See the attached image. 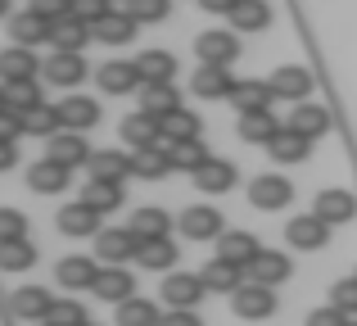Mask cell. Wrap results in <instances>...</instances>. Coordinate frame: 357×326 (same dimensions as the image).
<instances>
[{"label": "cell", "instance_id": "cell-1", "mask_svg": "<svg viewBox=\"0 0 357 326\" xmlns=\"http://www.w3.org/2000/svg\"><path fill=\"white\" fill-rule=\"evenodd\" d=\"M289 200H294V181H285V177H276V172H262V177L249 181V204L262 209V213L289 209Z\"/></svg>", "mask_w": 357, "mask_h": 326}, {"label": "cell", "instance_id": "cell-2", "mask_svg": "<svg viewBox=\"0 0 357 326\" xmlns=\"http://www.w3.org/2000/svg\"><path fill=\"white\" fill-rule=\"evenodd\" d=\"M267 87H271V96H276V100H289V105H307V96H312L317 77L303 68V64H285V68L271 73Z\"/></svg>", "mask_w": 357, "mask_h": 326}, {"label": "cell", "instance_id": "cell-3", "mask_svg": "<svg viewBox=\"0 0 357 326\" xmlns=\"http://www.w3.org/2000/svg\"><path fill=\"white\" fill-rule=\"evenodd\" d=\"M195 54H199V64H213V68H231V64L240 59V36L236 32H199L195 36Z\"/></svg>", "mask_w": 357, "mask_h": 326}, {"label": "cell", "instance_id": "cell-4", "mask_svg": "<svg viewBox=\"0 0 357 326\" xmlns=\"http://www.w3.org/2000/svg\"><path fill=\"white\" fill-rule=\"evenodd\" d=\"M231 309H236V318H244V322H267L271 313H276V290L244 281L240 290L231 295Z\"/></svg>", "mask_w": 357, "mask_h": 326}, {"label": "cell", "instance_id": "cell-5", "mask_svg": "<svg viewBox=\"0 0 357 326\" xmlns=\"http://www.w3.org/2000/svg\"><path fill=\"white\" fill-rule=\"evenodd\" d=\"M312 213H317L321 222H331V227H340V222H353V218H357V195L344 191V186H326V191L317 195Z\"/></svg>", "mask_w": 357, "mask_h": 326}, {"label": "cell", "instance_id": "cell-6", "mask_svg": "<svg viewBox=\"0 0 357 326\" xmlns=\"http://www.w3.org/2000/svg\"><path fill=\"white\" fill-rule=\"evenodd\" d=\"M244 272H249V281H253V286H267V290H276L280 281H289V276H294V263H289V254L262 249V254L253 258V263L244 267Z\"/></svg>", "mask_w": 357, "mask_h": 326}, {"label": "cell", "instance_id": "cell-7", "mask_svg": "<svg viewBox=\"0 0 357 326\" xmlns=\"http://www.w3.org/2000/svg\"><path fill=\"white\" fill-rule=\"evenodd\" d=\"M285 240L294 249H303V254H312V249H326V240H331V222H321L317 213H303V218H289L285 227Z\"/></svg>", "mask_w": 357, "mask_h": 326}, {"label": "cell", "instance_id": "cell-8", "mask_svg": "<svg viewBox=\"0 0 357 326\" xmlns=\"http://www.w3.org/2000/svg\"><path fill=\"white\" fill-rule=\"evenodd\" d=\"M136 249H140V240L127 227H109L96 236V258H105V267H122L127 258H136Z\"/></svg>", "mask_w": 357, "mask_h": 326}, {"label": "cell", "instance_id": "cell-9", "mask_svg": "<svg viewBox=\"0 0 357 326\" xmlns=\"http://www.w3.org/2000/svg\"><path fill=\"white\" fill-rule=\"evenodd\" d=\"M204 295H208V286L195 272H167L163 276V304H172V309H195Z\"/></svg>", "mask_w": 357, "mask_h": 326}, {"label": "cell", "instance_id": "cell-10", "mask_svg": "<svg viewBox=\"0 0 357 326\" xmlns=\"http://www.w3.org/2000/svg\"><path fill=\"white\" fill-rule=\"evenodd\" d=\"M91 145H86V136L82 132H54L50 136V154H45V159H54V163H63L73 172V168H86L91 163Z\"/></svg>", "mask_w": 357, "mask_h": 326}, {"label": "cell", "instance_id": "cell-11", "mask_svg": "<svg viewBox=\"0 0 357 326\" xmlns=\"http://www.w3.org/2000/svg\"><path fill=\"white\" fill-rule=\"evenodd\" d=\"M181 236L185 240H213L222 236V213L208 209V204H190V209H181Z\"/></svg>", "mask_w": 357, "mask_h": 326}, {"label": "cell", "instance_id": "cell-12", "mask_svg": "<svg viewBox=\"0 0 357 326\" xmlns=\"http://www.w3.org/2000/svg\"><path fill=\"white\" fill-rule=\"evenodd\" d=\"M190 91L199 100H231V91H236V77H231V68H213V64H199L190 77Z\"/></svg>", "mask_w": 357, "mask_h": 326}, {"label": "cell", "instance_id": "cell-13", "mask_svg": "<svg viewBox=\"0 0 357 326\" xmlns=\"http://www.w3.org/2000/svg\"><path fill=\"white\" fill-rule=\"evenodd\" d=\"M100 77V91L105 96H131V91H140V68H136V59H109L105 68L96 73Z\"/></svg>", "mask_w": 357, "mask_h": 326}, {"label": "cell", "instance_id": "cell-14", "mask_svg": "<svg viewBox=\"0 0 357 326\" xmlns=\"http://www.w3.org/2000/svg\"><path fill=\"white\" fill-rule=\"evenodd\" d=\"M96 299H109V304H127V299H136V276L127 272V267H100L96 272Z\"/></svg>", "mask_w": 357, "mask_h": 326}, {"label": "cell", "instance_id": "cell-15", "mask_svg": "<svg viewBox=\"0 0 357 326\" xmlns=\"http://www.w3.org/2000/svg\"><path fill=\"white\" fill-rule=\"evenodd\" d=\"M176 109H181V96H176L172 82H145V87H140V114H149V118L163 123L167 114H176Z\"/></svg>", "mask_w": 357, "mask_h": 326}, {"label": "cell", "instance_id": "cell-16", "mask_svg": "<svg viewBox=\"0 0 357 326\" xmlns=\"http://www.w3.org/2000/svg\"><path fill=\"white\" fill-rule=\"evenodd\" d=\"M258 254H262V245H258L253 231H222L218 236V258H227V263H236V267H249Z\"/></svg>", "mask_w": 357, "mask_h": 326}, {"label": "cell", "instance_id": "cell-17", "mask_svg": "<svg viewBox=\"0 0 357 326\" xmlns=\"http://www.w3.org/2000/svg\"><path fill=\"white\" fill-rule=\"evenodd\" d=\"M100 222H105V218H100L91 204H82V200L68 204V209H59V231H63V236H73V240H77V236H91V240H96L100 231H105Z\"/></svg>", "mask_w": 357, "mask_h": 326}, {"label": "cell", "instance_id": "cell-18", "mask_svg": "<svg viewBox=\"0 0 357 326\" xmlns=\"http://www.w3.org/2000/svg\"><path fill=\"white\" fill-rule=\"evenodd\" d=\"M50 309H54V295L50 290H41V286H18L14 290V318H23V322H45L50 318Z\"/></svg>", "mask_w": 357, "mask_h": 326}, {"label": "cell", "instance_id": "cell-19", "mask_svg": "<svg viewBox=\"0 0 357 326\" xmlns=\"http://www.w3.org/2000/svg\"><path fill=\"white\" fill-rule=\"evenodd\" d=\"M122 141L131 145V150H145V145H163V127H158V118H149V114H127L122 118Z\"/></svg>", "mask_w": 357, "mask_h": 326}, {"label": "cell", "instance_id": "cell-20", "mask_svg": "<svg viewBox=\"0 0 357 326\" xmlns=\"http://www.w3.org/2000/svg\"><path fill=\"white\" fill-rule=\"evenodd\" d=\"M91 36H96V32H91L82 18H73V14L59 18V23H50V45L59 54H82V45H86Z\"/></svg>", "mask_w": 357, "mask_h": 326}, {"label": "cell", "instance_id": "cell-21", "mask_svg": "<svg viewBox=\"0 0 357 326\" xmlns=\"http://www.w3.org/2000/svg\"><path fill=\"white\" fill-rule=\"evenodd\" d=\"M41 73H45V82H54V87H77L91 68H86V59H82V54H59V50H54L50 59L41 64Z\"/></svg>", "mask_w": 357, "mask_h": 326}, {"label": "cell", "instance_id": "cell-22", "mask_svg": "<svg viewBox=\"0 0 357 326\" xmlns=\"http://www.w3.org/2000/svg\"><path fill=\"white\" fill-rule=\"evenodd\" d=\"M289 132L307 136V141L326 136V132H331V109H326V105H294V109H289Z\"/></svg>", "mask_w": 357, "mask_h": 326}, {"label": "cell", "instance_id": "cell-23", "mask_svg": "<svg viewBox=\"0 0 357 326\" xmlns=\"http://www.w3.org/2000/svg\"><path fill=\"white\" fill-rule=\"evenodd\" d=\"M59 123H63V132H86V127L100 123V105L86 96H68V100H59Z\"/></svg>", "mask_w": 357, "mask_h": 326}, {"label": "cell", "instance_id": "cell-24", "mask_svg": "<svg viewBox=\"0 0 357 326\" xmlns=\"http://www.w3.org/2000/svg\"><path fill=\"white\" fill-rule=\"evenodd\" d=\"M96 258H86V254H73V258H63L59 267H54V276H59V286L63 290H91L96 286Z\"/></svg>", "mask_w": 357, "mask_h": 326}, {"label": "cell", "instance_id": "cell-25", "mask_svg": "<svg viewBox=\"0 0 357 326\" xmlns=\"http://www.w3.org/2000/svg\"><path fill=\"white\" fill-rule=\"evenodd\" d=\"M68 181H73V172L63 163H54V159H41V163L27 168V186H32L36 195H59Z\"/></svg>", "mask_w": 357, "mask_h": 326}, {"label": "cell", "instance_id": "cell-26", "mask_svg": "<svg viewBox=\"0 0 357 326\" xmlns=\"http://www.w3.org/2000/svg\"><path fill=\"white\" fill-rule=\"evenodd\" d=\"M9 36H14V45L32 50V45L50 41V23H45L41 14H32V9H23V14H14V18H9Z\"/></svg>", "mask_w": 357, "mask_h": 326}, {"label": "cell", "instance_id": "cell-27", "mask_svg": "<svg viewBox=\"0 0 357 326\" xmlns=\"http://www.w3.org/2000/svg\"><path fill=\"white\" fill-rule=\"evenodd\" d=\"M36 73H41V64H36L32 50H23V45H9V50H0V77L9 82H32Z\"/></svg>", "mask_w": 357, "mask_h": 326}, {"label": "cell", "instance_id": "cell-28", "mask_svg": "<svg viewBox=\"0 0 357 326\" xmlns=\"http://www.w3.org/2000/svg\"><path fill=\"white\" fill-rule=\"evenodd\" d=\"M204 286H208V290H222V295H236L240 286H244V267H236V263H227V258H218L213 254L208 263H204Z\"/></svg>", "mask_w": 357, "mask_h": 326}, {"label": "cell", "instance_id": "cell-29", "mask_svg": "<svg viewBox=\"0 0 357 326\" xmlns=\"http://www.w3.org/2000/svg\"><path fill=\"white\" fill-rule=\"evenodd\" d=\"M267 154L276 163H303L307 154H312V141H307V136H298V132H289V127H280V132L271 136Z\"/></svg>", "mask_w": 357, "mask_h": 326}, {"label": "cell", "instance_id": "cell-30", "mask_svg": "<svg viewBox=\"0 0 357 326\" xmlns=\"http://www.w3.org/2000/svg\"><path fill=\"white\" fill-rule=\"evenodd\" d=\"M127 231L145 245V240H163L167 231H172V218H167L163 209H136L131 213V222H127Z\"/></svg>", "mask_w": 357, "mask_h": 326}, {"label": "cell", "instance_id": "cell-31", "mask_svg": "<svg viewBox=\"0 0 357 326\" xmlns=\"http://www.w3.org/2000/svg\"><path fill=\"white\" fill-rule=\"evenodd\" d=\"M195 186L208 191V195H227L231 186H236V163L231 159H208L199 172H195Z\"/></svg>", "mask_w": 357, "mask_h": 326}, {"label": "cell", "instance_id": "cell-32", "mask_svg": "<svg viewBox=\"0 0 357 326\" xmlns=\"http://www.w3.org/2000/svg\"><path fill=\"white\" fill-rule=\"evenodd\" d=\"M122 200H127L122 181H86V191H82V204H91L100 218H109L114 209H122Z\"/></svg>", "mask_w": 357, "mask_h": 326}, {"label": "cell", "instance_id": "cell-33", "mask_svg": "<svg viewBox=\"0 0 357 326\" xmlns=\"http://www.w3.org/2000/svg\"><path fill=\"white\" fill-rule=\"evenodd\" d=\"M86 168H91V181H127L131 177V159L118 150H96Z\"/></svg>", "mask_w": 357, "mask_h": 326}, {"label": "cell", "instance_id": "cell-34", "mask_svg": "<svg viewBox=\"0 0 357 326\" xmlns=\"http://www.w3.org/2000/svg\"><path fill=\"white\" fill-rule=\"evenodd\" d=\"M236 132H240V141H249V145H271V136L280 132V123L271 118V109H262V114H240Z\"/></svg>", "mask_w": 357, "mask_h": 326}, {"label": "cell", "instance_id": "cell-35", "mask_svg": "<svg viewBox=\"0 0 357 326\" xmlns=\"http://www.w3.org/2000/svg\"><path fill=\"white\" fill-rule=\"evenodd\" d=\"M136 263L149 267V272H172V267H176V245H172V236L145 240V245L136 249Z\"/></svg>", "mask_w": 357, "mask_h": 326}, {"label": "cell", "instance_id": "cell-36", "mask_svg": "<svg viewBox=\"0 0 357 326\" xmlns=\"http://www.w3.org/2000/svg\"><path fill=\"white\" fill-rule=\"evenodd\" d=\"M213 154H208V145L204 141H176V145H167V163L176 168V172H199L204 163H208Z\"/></svg>", "mask_w": 357, "mask_h": 326}, {"label": "cell", "instance_id": "cell-37", "mask_svg": "<svg viewBox=\"0 0 357 326\" xmlns=\"http://www.w3.org/2000/svg\"><path fill=\"white\" fill-rule=\"evenodd\" d=\"M163 172H172V163H167V145H145V150H136V154H131V177L158 181Z\"/></svg>", "mask_w": 357, "mask_h": 326}, {"label": "cell", "instance_id": "cell-38", "mask_svg": "<svg viewBox=\"0 0 357 326\" xmlns=\"http://www.w3.org/2000/svg\"><path fill=\"white\" fill-rule=\"evenodd\" d=\"M136 27H140V23H136L131 14H122V9H114V14H109L105 23H96L91 32H96V41H105V45H127L131 36H136Z\"/></svg>", "mask_w": 357, "mask_h": 326}, {"label": "cell", "instance_id": "cell-39", "mask_svg": "<svg viewBox=\"0 0 357 326\" xmlns=\"http://www.w3.org/2000/svg\"><path fill=\"white\" fill-rule=\"evenodd\" d=\"M271 100L276 96H271L267 82H236V91H231V105H236L240 114H262Z\"/></svg>", "mask_w": 357, "mask_h": 326}, {"label": "cell", "instance_id": "cell-40", "mask_svg": "<svg viewBox=\"0 0 357 326\" xmlns=\"http://www.w3.org/2000/svg\"><path fill=\"white\" fill-rule=\"evenodd\" d=\"M267 23H271L267 0H240V5L231 9V27H236V32H262Z\"/></svg>", "mask_w": 357, "mask_h": 326}, {"label": "cell", "instance_id": "cell-41", "mask_svg": "<svg viewBox=\"0 0 357 326\" xmlns=\"http://www.w3.org/2000/svg\"><path fill=\"white\" fill-rule=\"evenodd\" d=\"M136 68H140V87H145V82H172L176 54H172V50H145V54L136 59Z\"/></svg>", "mask_w": 357, "mask_h": 326}, {"label": "cell", "instance_id": "cell-42", "mask_svg": "<svg viewBox=\"0 0 357 326\" xmlns=\"http://www.w3.org/2000/svg\"><path fill=\"white\" fill-rule=\"evenodd\" d=\"M158 127H163V145L199 141V114H190V109H176V114H167Z\"/></svg>", "mask_w": 357, "mask_h": 326}, {"label": "cell", "instance_id": "cell-43", "mask_svg": "<svg viewBox=\"0 0 357 326\" xmlns=\"http://www.w3.org/2000/svg\"><path fill=\"white\" fill-rule=\"evenodd\" d=\"M163 322V313H158V304L154 299H127V304H118V326H158Z\"/></svg>", "mask_w": 357, "mask_h": 326}, {"label": "cell", "instance_id": "cell-44", "mask_svg": "<svg viewBox=\"0 0 357 326\" xmlns=\"http://www.w3.org/2000/svg\"><path fill=\"white\" fill-rule=\"evenodd\" d=\"M54 132H63L59 105H36L23 114V136H54Z\"/></svg>", "mask_w": 357, "mask_h": 326}, {"label": "cell", "instance_id": "cell-45", "mask_svg": "<svg viewBox=\"0 0 357 326\" xmlns=\"http://www.w3.org/2000/svg\"><path fill=\"white\" fill-rule=\"evenodd\" d=\"M36 105H45V100H41V87H36V77H32V82H9V87H5V109H9V114L23 118L27 109H36Z\"/></svg>", "mask_w": 357, "mask_h": 326}, {"label": "cell", "instance_id": "cell-46", "mask_svg": "<svg viewBox=\"0 0 357 326\" xmlns=\"http://www.w3.org/2000/svg\"><path fill=\"white\" fill-rule=\"evenodd\" d=\"M32 263H36L32 240H9V245H0V272H27Z\"/></svg>", "mask_w": 357, "mask_h": 326}, {"label": "cell", "instance_id": "cell-47", "mask_svg": "<svg viewBox=\"0 0 357 326\" xmlns=\"http://www.w3.org/2000/svg\"><path fill=\"white\" fill-rule=\"evenodd\" d=\"M167 9H172V0H127L122 14H131L136 23H163Z\"/></svg>", "mask_w": 357, "mask_h": 326}, {"label": "cell", "instance_id": "cell-48", "mask_svg": "<svg viewBox=\"0 0 357 326\" xmlns=\"http://www.w3.org/2000/svg\"><path fill=\"white\" fill-rule=\"evenodd\" d=\"M50 326H82V322H91L86 318V309H82L77 299H54V309H50V318H45Z\"/></svg>", "mask_w": 357, "mask_h": 326}, {"label": "cell", "instance_id": "cell-49", "mask_svg": "<svg viewBox=\"0 0 357 326\" xmlns=\"http://www.w3.org/2000/svg\"><path fill=\"white\" fill-rule=\"evenodd\" d=\"M109 14H114V0H73V18H82L86 27L105 23Z\"/></svg>", "mask_w": 357, "mask_h": 326}, {"label": "cell", "instance_id": "cell-50", "mask_svg": "<svg viewBox=\"0 0 357 326\" xmlns=\"http://www.w3.org/2000/svg\"><path fill=\"white\" fill-rule=\"evenodd\" d=\"M331 304L340 313H349V318H357V276H344V281L331 286Z\"/></svg>", "mask_w": 357, "mask_h": 326}, {"label": "cell", "instance_id": "cell-51", "mask_svg": "<svg viewBox=\"0 0 357 326\" xmlns=\"http://www.w3.org/2000/svg\"><path fill=\"white\" fill-rule=\"evenodd\" d=\"M9 240H27V218L18 209H0V245Z\"/></svg>", "mask_w": 357, "mask_h": 326}, {"label": "cell", "instance_id": "cell-52", "mask_svg": "<svg viewBox=\"0 0 357 326\" xmlns=\"http://www.w3.org/2000/svg\"><path fill=\"white\" fill-rule=\"evenodd\" d=\"M32 14H41L45 23H59V18H68L73 14V0H32Z\"/></svg>", "mask_w": 357, "mask_h": 326}, {"label": "cell", "instance_id": "cell-53", "mask_svg": "<svg viewBox=\"0 0 357 326\" xmlns=\"http://www.w3.org/2000/svg\"><path fill=\"white\" fill-rule=\"evenodd\" d=\"M357 318H349V313H340L335 304H326V309H312L307 313V326H353Z\"/></svg>", "mask_w": 357, "mask_h": 326}, {"label": "cell", "instance_id": "cell-54", "mask_svg": "<svg viewBox=\"0 0 357 326\" xmlns=\"http://www.w3.org/2000/svg\"><path fill=\"white\" fill-rule=\"evenodd\" d=\"M18 136H23V118L0 109V141H18Z\"/></svg>", "mask_w": 357, "mask_h": 326}, {"label": "cell", "instance_id": "cell-55", "mask_svg": "<svg viewBox=\"0 0 357 326\" xmlns=\"http://www.w3.org/2000/svg\"><path fill=\"white\" fill-rule=\"evenodd\" d=\"M158 326H204V322H199V313H195V309H172Z\"/></svg>", "mask_w": 357, "mask_h": 326}, {"label": "cell", "instance_id": "cell-56", "mask_svg": "<svg viewBox=\"0 0 357 326\" xmlns=\"http://www.w3.org/2000/svg\"><path fill=\"white\" fill-rule=\"evenodd\" d=\"M14 163H18V145L14 141H0V172H9Z\"/></svg>", "mask_w": 357, "mask_h": 326}, {"label": "cell", "instance_id": "cell-57", "mask_svg": "<svg viewBox=\"0 0 357 326\" xmlns=\"http://www.w3.org/2000/svg\"><path fill=\"white\" fill-rule=\"evenodd\" d=\"M240 0H199V9H208V14H231Z\"/></svg>", "mask_w": 357, "mask_h": 326}, {"label": "cell", "instance_id": "cell-58", "mask_svg": "<svg viewBox=\"0 0 357 326\" xmlns=\"http://www.w3.org/2000/svg\"><path fill=\"white\" fill-rule=\"evenodd\" d=\"M9 14V0H0V18H5Z\"/></svg>", "mask_w": 357, "mask_h": 326}, {"label": "cell", "instance_id": "cell-59", "mask_svg": "<svg viewBox=\"0 0 357 326\" xmlns=\"http://www.w3.org/2000/svg\"><path fill=\"white\" fill-rule=\"evenodd\" d=\"M122 5H127V0H114V9H122Z\"/></svg>", "mask_w": 357, "mask_h": 326}, {"label": "cell", "instance_id": "cell-60", "mask_svg": "<svg viewBox=\"0 0 357 326\" xmlns=\"http://www.w3.org/2000/svg\"><path fill=\"white\" fill-rule=\"evenodd\" d=\"M0 109H5V91H0Z\"/></svg>", "mask_w": 357, "mask_h": 326}, {"label": "cell", "instance_id": "cell-61", "mask_svg": "<svg viewBox=\"0 0 357 326\" xmlns=\"http://www.w3.org/2000/svg\"><path fill=\"white\" fill-rule=\"evenodd\" d=\"M82 326H100V322H82Z\"/></svg>", "mask_w": 357, "mask_h": 326}, {"label": "cell", "instance_id": "cell-62", "mask_svg": "<svg viewBox=\"0 0 357 326\" xmlns=\"http://www.w3.org/2000/svg\"><path fill=\"white\" fill-rule=\"evenodd\" d=\"M36 326H50V322H36Z\"/></svg>", "mask_w": 357, "mask_h": 326}, {"label": "cell", "instance_id": "cell-63", "mask_svg": "<svg viewBox=\"0 0 357 326\" xmlns=\"http://www.w3.org/2000/svg\"><path fill=\"white\" fill-rule=\"evenodd\" d=\"M353 326H357V322H353Z\"/></svg>", "mask_w": 357, "mask_h": 326}]
</instances>
